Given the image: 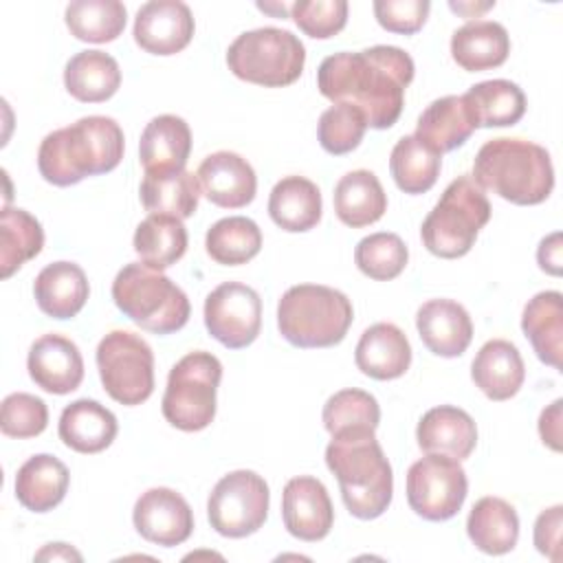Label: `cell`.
I'll use <instances>...</instances> for the list:
<instances>
[{"instance_id": "cell-1", "label": "cell", "mask_w": 563, "mask_h": 563, "mask_svg": "<svg viewBox=\"0 0 563 563\" xmlns=\"http://www.w3.org/2000/svg\"><path fill=\"white\" fill-rule=\"evenodd\" d=\"M413 59L398 46H372L341 51L325 57L317 70L321 95L334 103L356 106L367 128H391L405 103V90L413 79Z\"/></svg>"}, {"instance_id": "cell-2", "label": "cell", "mask_w": 563, "mask_h": 563, "mask_svg": "<svg viewBox=\"0 0 563 563\" xmlns=\"http://www.w3.org/2000/svg\"><path fill=\"white\" fill-rule=\"evenodd\" d=\"M125 150L123 130L110 117L92 114L44 136L37 150L42 178L57 187H70L88 176L112 172Z\"/></svg>"}, {"instance_id": "cell-3", "label": "cell", "mask_w": 563, "mask_h": 563, "mask_svg": "<svg viewBox=\"0 0 563 563\" xmlns=\"http://www.w3.org/2000/svg\"><path fill=\"white\" fill-rule=\"evenodd\" d=\"M325 464L336 475L350 515L376 519L391 504L394 473L374 429H345L332 435Z\"/></svg>"}, {"instance_id": "cell-4", "label": "cell", "mask_w": 563, "mask_h": 563, "mask_svg": "<svg viewBox=\"0 0 563 563\" xmlns=\"http://www.w3.org/2000/svg\"><path fill=\"white\" fill-rule=\"evenodd\" d=\"M471 178L512 205H539L552 194L554 167L545 147L499 136L479 147Z\"/></svg>"}, {"instance_id": "cell-5", "label": "cell", "mask_w": 563, "mask_h": 563, "mask_svg": "<svg viewBox=\"0 0 563 563\" xmlns=\"http://www.w3.org/2000/svg\"><path fill=\"white\" fill-rule=\"evenodd\" d=\"M350 299L330 286L299 284L288 288L277 303V328L295 347H332L352 325Z\"/></svg>"}, {"instance_id": "cell-6", "label": "cell", "mask_w": 563, "mask_h": 563, "mask_svg": "<svg viewBox=\"0 0 563 563\" xmlns=\"http://www.w3.org/2000/svg\"><path fill=\"white\" fill-rule=\"evenodd\" d=\"M112 299L128 319L154 334L180 330L191 312L187 295L167 275L143 262H130L117 273Z\"/></svg>"}, {"instance_id": "cell-7", "label": "cell", "mask_w": 563, "mask_h": 563, "mask_svg": "<svg viewBox=\"0 0 563 563\" xmlns=\"http://www.w3.org/2000/svg\"><path fill=\"white\" fill-rule=\"evenodd\" d=\"M490 220V202L471 176H457L422 222L420 235L429 253L455 260L466 255L479 229Z\"/></svg>"}, {"instance_id": "cell-8", "label": "cell", "mask_w": 563, "mask_h": 563, "mask_svg": "<svg viewBox=\"0 0 563 563\" xmlns=\"http://www.w3.org/2000/svg\"><path fill=\"white\" fill-rule=\"evenodd\" d=\"M229 70L249 84L282 88L299 79L306 64V48L286 29L262 26L240 33L227 51Z\"/></svg>"}, {"instance_id": "cell-9", "label": "cell", "mask_w": 563, "mask_h": 563, "mask_svg": "<svg viewBox=\"0 0 563 563\" xmlns=\"http://www.w3.org/2000/svg\"><path fill=\"white\" fill-rule=\"evenodd\" d=\"M222 378V363L205 350L185 354L167 376L163 416L180 431H202L216 418V391Z\"/></svg>"}, {"instance_id": "cell-10", "label": "cell", "mask_w": 563, "mask_h": 563, "mask_svg": "<svg viewBox=\"0 0 563 563\" xmlns=\"http://www.w3.org/2000/svg\"><path fill=\"white\" fill-rule=\"evenodd\" d=\"M97 369L108 396L125 407L145 402L154 391V352L134 332H108L97 345Z\"/></svg>"}, {"instance_id": "cell-11", "label": "cell", "mask_w": 563, "mask_h": 563, "mask_svg": "<svg viewBox=\"0 0 563 563\" xmlns=\"http://www.w3.org/2000/svg\"><path fill=\"white\" fill-rule=\"evenodd\" d=\"M268 484L255 471H233L211 490L207 517L211 528L229 539H242L257 532L268 515Z\"/></svg>"}, {"instance_id": "cell-12", "label": "cell", "mask_w": 563, "mask_h": 563, "mask_svg": "<svg viewBox=\"0 0 563 563\" xmlns=\"http://www.w3.org/2000/svg\"><path fill=\"white\" fill-rule=\"evenodd\" d=\"M468 479L460 460L427 453L407 471V501L427 521L455 517L466 499Z\"/></svg>"}, {"instance_id": "cell-13", "label": "cell", "mask_w": 563, "mask_h": 563, "mask_svg": "<svg viewBox=\"0 0 563 563\" xmlns=\"http://www.w3.org/2000/svg\"><path fill=\"white\" fill-rule=\"evenodd\" d=\"M205 325L229 350L251 345L262 328V299L242 282H224L205 299Z\"/></svg>"}, {"instance_id": "cell-14", "label": "cell", "mask_w": 563, "mask_h": 563, "mask_svg": "<svg viewBox=\"0 0 563 563\" xmlns=\"http://www.w3.org/2000/svg\"><path fill=\"white\" fill-rule=\"evenodd\" d=\"M132 521L145 541L163 548L180 545L194 532V512L187 499L165 486L150 488L136 499Z\"/></svg>"}, {"instance_id": "cell-15", "label": "cell", "mask_w": 563, "mask_h": 563, "mask_svg": "<svg viewBox=\"0 0 563 563\" xmlns=\"http://www.w3.org/2000/svg\"><path fill=\"white\" fill-rule=\"evenodd\" d=\"M191 9L180 0L145 2L134 18V42L152 55H176L194 37Z\"/></svg>"}, {"instance_id": "cell-16", "label": "cell", "mask_w": 563, "mask_h": 563, "mask_svg": "<svg viewBox=\"0 0 563 563\" xmlns=\"http://www.w3.org/2000/svg\"><path fill=\"white\" fill-rule=\"evenodd\" d=\"M286 530L301 541H321L334 523V508L325 486L310 475L286 482L282 495Z\"/></svg>"}, {"instance_id": "cell-17", "label": "cell", "mask_w": 563, "mask_h": 563, "mask_svg": "<svg viewBox=\"0 0 563 563\" xmlns=\"http://www.w3.org/2000/svg\"><path fill=\"white\" fill-rule=\"evenodd\" d=\"M196 176L202 196L224 209L246 207L257 191V176L251 163L229 150L209 154Z\"/></svg>"}, {"instance_id": "cell-18", "label": "cell", "mask_w": 563, "mask_h": 563, "mask_svg": "<svg viewBox=\"0 0 563 563\" xmlns=\"http://www.w3.org/2000/svg\"><path fill=\"white\" fill-rule=\"evenodd\" d=\"M29 376L48 394H70L84 380V358L79 347L62 334L40 336L26 358Z\"/></svg>"}, {"instance_id": "cell-19", "label": "cell", "mask_w": 563, "mask_h": 563, "mask_svg": "<svg viewBox=\"0 0 563 563\" xmlns=\"http://www.w3.org/2000/svg\"><path fill=\"white\" fill-rule=\"evenodd\" d=\"M416 328L427 350L444 358L464 354L473 339V321L453 299L424 301L416 312Z\"/></svg>"}, {"instance_id": "cell-20", "label": "cell", "mask_w": 563, "mask_h": 563, "mask_svg": "<svg viewBox=\"0 0 563 563\" xmlns=\"http://www.w3.org/2000/svg\"><path fill=\"white\" fill-rule=\"evenodd\" d=\"M191 152V130L176 114L154 117L139 141V158L145 174H174L185 169Z\"/></svg>"}, {"instance_id": "cell-21", "label": "cell", "mask_w": 563, "mask_h": 563, "mask_svg": "<svg viewBox=\"0 0 563 563\" xmlns=\"http://www.w3.org/2000/svg\"><path fill=\"white\" fill-rule=\"evenodd\" d=\"M416 440L424 453L466 460L477 444V427L464 409L440 405L420 418Z\"/></svg>"}, {"instance_id": "cell-22", "label": "cell", "mask_w": 563, "mask_h": 563, "mask_svg": "<svg viewBox=\"0 0 563 563\" xmlns=\"http://www.w3.org/2000/svg\"><path fill=\"white\" fill-rule=\"evenodd\" d=\"M354 361L356 367L369 378H400L411 365V345L398 325L380 321L361 334Z\"/></svg>"}, {"instance_id": "cell-23", "label": "cell", "mask_w": 563, "mask_h": 563, "mask_svg": "<svg viewBox=\"0 0 563 563\" xmlns=\"http://www.w3.org/2000/svg\"><path fill=\"white\" fill-rule=\"evenodd\" d=\"M471 378L490 400L512 398L526 378V365L517 345L506 339L486 341L473 358Z\"/></svg>"}, {"instance_id": "cell-24", "label": "cell", "mask_w": 563, "mask_h": 563, "mask_svg": "<svg viewBox=\"0 0 563 563\" xmlns=\"http://www.w3.org/2000/svg\"><path fill=\"white\" fill-rule=\"evenodd\" d=\"M477 130V121L464 95H446L427 106L416 125V136L438 154L464 145Z\"/></svg>"}, {"instance_id": "cell-25", "label": "cell", "mask_w": 563, "mask_h": 563, "mask_svg": "<svg viewBox=\"0 0 563 563\" xmlns=\"http://www.w3.org/2000/svg\"><path fill=\"white\" fill-rule=\"evenodd\" d=\"M33 295L44 314L53 319H70L84 308L90 286L79 264L53 262L37 273Z\"/></svg>"}, {"instance_id": "cell-26", "label": "cell", "mask_w": 563, "mask_h": 563, "mask_svg": "<svg viewBox=\"0 0 563 563\" xmlns=\"http://www.w3.org/2000/svg\"><path fill=\"white\" fill-rule=\"evenodd\" d=\"M57 431L68 449L77 453H99L112 444L119 424L108 407L90 398H79L64 407Z\"/></svg>"}, {"instance_id": "cell-27", "label": "cell", "mask_w": 563, "mask_h": 563, "mask_svg": "<svg viewBox=\"0 0 563 563\" xmlns=\"http://www.w3.org/2000/svg\"><path fill=\"white\" fill-rule=\"evenodd\" d=\"M508 31L493 20L466 22L451 37V57L460 68L468 73L497 68L508 59Z\"/></svg>"}, {"instance_id": "cell-28", "label": "cell", "mask_w": 563, "mask_h": 563, "mask_svg": "<svg viewBox=\"0 0 563 563\" xmlns=\"http://www.w3.org/2000/svg\"><path fill=\"white\" fill-rule=\"evenodd\" d=\"M70 473L62 460L48 453L29 457L15 475V497L31 512H48L66 497Z\"/></svg>"}, {"instance_id": "cell-29", "label": "cell", "mask_w": 563, "mask_h": 563, "mask_svg": "<svg viewBox=\"0 0 563 563\" xmlns=\"http://www.w3.org/2000/svg\"><path fill=\"white\" fill-rule=\"evenodd\" d=\"M521 330L539 361L561 369L563 354V295L559 290L537 292L523 308Z\"/></svg>"}, {"instance_id": "cell-30", "label": "cell", "mask_w": 563, "mask_h": 563, "mask_svg": "<svg viewBox=\"0 0 563 563\" xmlns=\"http://www.w3.org/2000/svg\"><path fill=\"white\" fill-rule=\"evenodd\" d=\"M321 191L303 176H286L271 189L268 213L271 220L290 233H303L321 220Z\"/></svg>"}, {"instance_id": "cell-31", "label": "cell", "mask_w": 563, "mask_h": 563, "mask_svg": "<svg viewBox=\"0 0 563 563\" xmlns=\"http://www.w3.org/2000/svg\"><path fill=\"white\" fill-rule=\"evenodd\" d=\"M387 211V194L369 169H354L339 178L334 187V213L352 229L374 224Z\"/></svg>"}, {"instance_id": "cell-32", "label": "cell", "mask_w": 563, "mask_h": 563, "mask_svg": "<svg viewBox=\"0 0 563 563\" xmlns=\"http://www.w3.org/2000/svg\"><path fill=\"white\" fill-rule=\"evenodd\" d=\"M466 532L484 554H506L519 539L517 510L501 497H482L468 512Z\"/></svg>"}, {"instance_id": "cell-33", "label": "cell", "mask_w": 563, "mask_h": 563, "mask_svg": "<svg viewBox=\"0 0 563 563\" xmlns=\"http://www.w3.org/2000/svg\"><path fill=\"white\" fill-rule=\"evenodd\" d=\"M64 86L77 101L101 103L119 90L121 68L117 59L103 51H81L68 59Z\"/></svg>"}, {"instance_id": "cell-34", "label": "cell", "mask_w": 563, "mask_h": 563, "mask_svg": "<svg viewBox=\"0 0 563 563\" xmlns=\"http://www.w3.org/2000/svg\"><path fill=\"white\" fill-rule=\"evenodd\" d=\"M134 251L141 262L154 271L176 264L187 251V229L180 218L150 213L134 231Z\"/></svg>"}, {"instance_id": "cell-35", "label": "cell", "mask_w": 563, "mask_h": 563, "mask_svg": "<svg viewBox=\"0 0 563 563\" xmlns=\"http://www.w3.org/2000/svg\"><path fill=\"white\" fill-rule=\"evenodd\" d=\"M139 194L145 211L185 220L196 213L202 191L198 176L180 169L174 174H145Z\"/></svg>"}, {"instance_id": "cell-36", "label": "cell", "mask_w": 563, "mask_h": 563, "mask_svg": "<svg viewBox=\"0 0 563 563\" xmlns=\"http://www.w3.org/2000/svg\"><path fill=\"white\" fill-rule=\"evenodd\" d=\"M477 128H506L519 123L526 112L523 90L508 79H488L464 92Z\"/></svg>"}, {"instance_id": "cell-37", "label": "cell", "mask_w": 563, "mask_h": 563, "mask_svg": "<svg viewBox=\"0 0 563 563\" xmlns=\"http://www.w3.org/2000/svg\"><path fill=\"white\" fill-rule=\"evenodd\" d=\"M440 167L442 154L431 150L416 134L398 139L389 156V172L394 176V183L400 191L411 196L429 191L440 176Z\"/></svg>"}, {"instance_id": "cell-38", "label": "cell", "mask_w": 563, "mask_h": 563, "mask_svg": "<svg viewBox=\"0 0 563 563\" xmlns=\"http://www.w3.org/2000/svg\"><path fill=\"white\" fill-rule=\"evenodd\" d=\"M44 246V231L35 216L20 207H4L0 213V273L11 277L24 262Z\"/></svg>"}, {"instance_id": "cell-39", "label": "cell", "mask_w": 563, "mask_h": 563, "mask_svg": "<svg viewBox=\"0 0 563 563\" xmlns=\"http://www.w3.org/2000/svg\"><path fill=\"white\" fill-rule=\"evenodd\" d=\"M64 20L77 40L106 44L123 33L128 11L119 0H75L66 7Z\"/></svg>"}, {"instance_id": "cell-40", "label": "cell", "mask_w": 563, "mask_h": 563, "mask_svg": "<svg viewBox=\"0 0 563 563\" xmlns=\"http://www.w3.org/2000/svg\"><path fill=\"white\" fill-rule=\"evenodd\" d=\"M205 246L209 257L218 264H224V266L246 264L262 249V231L251 218L229 216L209 227Z\"/></svg>"}, {"instance_id": "cell-41", "label": "cell", "mask_w": 563, "mask_h": 563, "mask_svg": "<svg viewBox=\"0 0 563 563\" xmlns=\"http://www.w3.org/2000/svg\"><path fill=\"white\" fill-rule=\"evenodd\" d=\"M409 260V251L396 233H372L363 238L354 249V262L363 275L376 282H389L398 277Z\"/></svg>"}, {"instance_id": "cell-42", "label": "cell", "mask_w": 563, "mask_h": 563, "mask_svg": "<svg viewBox=\"0 0 563 563\" xmlns=\"http://www.w3.org/2000/svg\"><path fill=\"white\" fill-rule=\"evenodd\" d=\"M380 422V407L369 391L350 387L332 394L323 405V427L330 435L345 429H374Z\"/></svg>"}, {"instance_id": "cell-43", "label": "cell", "mask_w": 563, "mask_h": 563, "mask_svg": "<svg viewBox=\"0 0 563 563\" xmlns=\"http://www.w3.org/2000/svg\"><path fill=\"white\" fill-rule=\"evenodd\" d=\"M365 130H367L365 114L356 106L334 103L319 117L317 136L321 147L328 154L341 156L358 147Z\"/></svg>"}, {"instance_id": "cell-44", "label": "cell", "mask_w": 563, "mask_h": 563, "mask_svg": "<svg viewBox=\"0 0 563 563\" xmlns=\"http://www.w3.org/2000/svg\"><path fill=\"white\" fill-rule=\"evenodd\" d=\"M48 424L46 402L33 394L15 391L2 400L0 429L9 438L26 440L40 435Z\"/></svg>"}, {"instance_id": "cell-45", "label": "cell", "mask_w": 563, "mask_h": 563, "mask_svg": "<svg viewBox=\"0 0 563 563\" xmlns=\"http://www.w3.org/2000/svg\"><path fill=\"white\" fill-rule=\"evenodd\" d=\"M295 24L314 40L334 37L347 22L345 0H299L290 4Z\"/></svg>"}, {"instance_id": "cell-46", "label": "cell", "mask_w": 563, "mask_h": 563, "mask_svg": "<svg viewBox=\"0 0 563 563\" xmlns=\"http://www.w3.org/2000/svg\"><path fill=\"white\" fill-rule=\"evenodd\" d=\"M431 4L427 0H376L374 15L391 33L411 35L427 22Z\"/></svg>"}, {"instance_id": "cell-47", "label": "cell", "mask_w": 563, "mask_h": 563, "mask_svg": "<svg viewBox=\"0 0 563 563\" xmlns=\"http://www.w3.org/2000/svg\"><path fill=\"white\" fill-rule=\"evenodd\" d=\"M561 526H563V506H552L543 510L534 521V545L541 554L552 561H559L561 548Z\"/></svg>"}, {"instance_id": "cell-48", "label": "cell", "mask_w": 563, "mask_h": 563, "mask_svg": "<svg viewBox=\"0 0 563 563\" xmlns=\"http://www.w3.org/2000/svg\"><path fill=\"white\" fill-rule=\"evenodd\" d=\"M561 405L563 400L556 398L539 416V435L543 444H548L552 451H561Z\"/></svg>"}, {"instance_id": "cell-49", "label": "cell", "mask_w": 563, "mask_h": 563, "mask_svg": "<svg viewBox=\"0 0 563 563\" xmlns=\"http://www.w3.org/2000/svg\"><path fill=\"white\" fill-rule=\"evenodd\" d=\"M561 233L554 231L548 238H543L539 242L537 249V262L541 266V271L550 273V275H561Z\"/></svg>"}, {"instance_id": "cell-50", "label": "cell", "mask_w": 563, "mask_h": 563, "mask_svg": "<svg viewBox=\"0 0 563 563\" xmlns=\"http://www.w3.org/2000/svg\"><path fill=\"white\" fill-rule=\"evenodd\" d=\"M37 561H81V554L66 543H48L37 554Z\"/></svg>"}, {"instance_id": "cell-51", "label": "cell", "mask_w": 563, "mask_h": 563, "mask_svg": "<svg viewBox=\"0 0 563 563\" xmlns=\"http://www.w3.org/2000/svg\"><path fill=\"white\" fill-rule=\"evenodd\" d=\"M495 7V2H482V4H473V2H449V9L451 11H455V13H460V15H464V18H477L479 13H484V11H488V9H493Z\"/></svg>"}, {"instance_id": "cell-52", "label": "cell", "mask_w": 563, "mask_h": 563, "mask_svg": "<svg viewBox=\"0 0 563 563\" xmlns=\"http://www.w3.org/2000/svg\"><path fill=\"white\" fill-rule=\"evenodd\" d=\"M257 9H262V11H266V13H273V15H277V18H284L286 15V11H290V7H286V4H268V2H257Z\"/></svg>"}]
</instances>
